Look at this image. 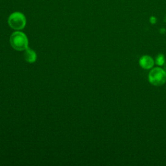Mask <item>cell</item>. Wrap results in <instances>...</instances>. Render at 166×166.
<instances>
[{"instance_id": "cell-5", "label": "cell", "mask_w": 166, "mask_h": 166, "mask_svg": "<svg viewBox=\"0 0 166 166\" xmlns=\"http://www.w3.org/2000/svg\"><path fill=\"white\" fill-rule=\"evenodd\" d=\"M23 57L25 60H26V61L28 63H33L37 60V54L31 49L27 48L25 50V52L23 53Z\"/></svg>"}, {"instance_id": "cell-6", "label": "cell", "mask_w": 166, "mask_h": 166, "mask_svg": "<svg viewBox=\"0 0 166 166\" xmlns=\"http://www.w3.org/2000/svg\"><path fill=\"white\" fill-rule=\"evenodd\" d=\"M165 63V57L164 55L163 54H159L158 56L156 58V64L158 66H164Z\"/></svg>"}, {"instance_id": "cell-4", "label": "cell", "mask_w": 166, "mask_h": 166, "mask_svg": "<svg viewBox=\"0 0 166 166\" xmlns=\"http://www.w3.org/2000/svg\"><path fill=\"white\" fill-rule=\"evenodd\" d=\"M139 63L140 66L143 69H149L153 67L154 61L151 57L149 56V55H143V56L140 58Z\"/></svg>"}, {"instance_id": "cell-9", "label": "cell", "mask_w": 166, "mask_h": 166, "mask_svg": "<svg viewBox=\"0 0 166 166\" xmlns=\"http://www.w3.org/2000/svg\"><path fill=\"white\" fill-rule=\"evenodd\" d=\"M164 66V70H165V72H166V63H165Z\"/></svg>"}, {"instance_id": "cell-7", "label": "cell", "mask_w": 166, "mask_h": 166, "mask_svg": "<svg viewBox=\"0 0 166 166\" xmlns=\"http://www.w3.org/2000/svg\"><path fill=\"white\" fill-rule=\"evenodd\" d=\"M150 22H151L152 23H154L157 22V19H156V18H150Z\"/></svg>"}, {"instance_id": "cell-1", "label": "cell", "mask_w": 166, "mask_h": 166, "mask_svg": "<svg viewBox=\"0 0 166 166\" xmlns=\"http://www.w3.org/2000/svg\"><path fill=\"white\" fill-rule=\"evenodd\" d=\"M10 43L13 49L17 51H25L28 48V38L21 31H15L10 37Z\"/></svg>"}, {"instance_id": "cell-2", "label": "cell", "mask_w": 166, "mask_h": 166, "mask_svg": "<svg viewBox=\"0 0 166 166\" xmlns=\"http://www.w3.org/2000/svg\"><path fill=\"white\" fill-rule=\"evenodd\" d=\"M148 79L149 83L154 86H162L166 82V72L161 68H154L149 72Z\"/></svg>"}, {"instance_id": "cell-8", "label": "cell", "mask_w": 166, "mask_h": 166, "mask_svg": "<svg viewBox=\"0 0 166 166\" xmlns=\"http://www.w3.org/2000/svg\"><path fill=\"white\" fill-rule=\"evenodd\" d=\"M165 30L164 29H160V33H165Z\"/></svg>"}, {"instance_id": "cell-3", "label": "cell", "mask_w": 166, "mask_h": 166, "mask_svg": "<svg viewBox=\"0 0 166 166\" xmlns=\"http://www.w3.org/2000/svg\"><path fill=\"white\" fill-rule=\"evenodd\" d=\"M8 24L12 29L19 31L23 29L26 25V18L25 15L20 12H14L8 18Z\"/></svg>"}]
</instances>
